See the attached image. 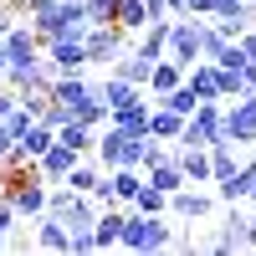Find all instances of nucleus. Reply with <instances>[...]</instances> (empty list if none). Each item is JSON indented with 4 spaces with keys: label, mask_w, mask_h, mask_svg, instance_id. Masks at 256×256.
<instances>
[{
    "label": "nucleus",
    "mask_w": 256,
    "mask_h": 256,
    "mask_svg": "<svg viewBox=\"0 0 256 256\" xmlns=\"http://www.w3.org/2000/svg\"><path fill=\"white\" fill-rule=\"evenodd\" d=\"M169 236H174L169 216H144V210H134V205L123 210V230H118L123 251H164Z\"/></svg>",
    "instance_id": "nucleus-1"
},
{
    "label": "nucleus",
    "mask_w": 256,
    "mask_h": 256,
    "mask_svg": "<svg viewBox=\"0 0 256 256\" xmlns=\"http://www.w3.org/2000/svg\"><path fill=\"white\" fill-rule=\"evenodd\" d=\"M144 144H148V134H123V128L102 123L92 159H98L102 169H118V164H134V169H138V164H144Z\"/></svg>",
    "instance_id": "nucleus-2"
},
{
    "label": "nucleus",
    "mask_w": 256,
    "mask_h": 256,
    "mask_svg": "<svg viewBox=\"0 0 256 256\" xmlns=\"http://www.w3.org/2000/svg\"><path fill=\"white\" fill-rule=\"evenodd\" d=\"M220 134H226V144H236V148L256 144V92H241V98L220 102Z\"/></svg>",
    "instance_id": "nucleus-3"
},
{
    "label": "nucleus",
    "mask_w": 256,
    "mask_h": 256,
    "mask_svg": "<svg viewBox=\"0 0 256 256\" xmlns=\"http://www.w3.org/2000/svg\"><path fill=\"white\" fill-rule=\"evenodd\" d=\"M226 134H220V98H205V102H195V113L184 118V134H180V144H190V148H210V144H220ZM174 144V148H180Z\"/></svg>",
    "instance_id": "nucleus-4"
},
{
    "label": "nucleus",
    "mask_w": 256,
    "mask_h": 256,
    "mask_svg": "<svg viewBox=\"0 0 256 256\" xmlns=\"http://www.w3.org/2000/svg\"><path fill=\"white\" fill-rule=\"evenodd\" d=\"M82 52H88V67H113V56L128 52V31L113 26V20L88 26V36H82Z\"/></svg>",
    "instance_id": "nucleus-5"
},
{
    "label": "nucleus",
    "mask_w": 256,
    "mask_h": 256,
    "mask_svg": "<svg viewBox=\"0 0 256 256\" xmlns=\"http://www.w3.org/2000/svg\"><path fill=\"white\" fill-rule=\"evenodd\" d=\"M210 210H216V195H210V190H200V184H180L174 195H169L164 216H174V220H184V226H195V220H210Z\"/></svg>",
    "instance_id": "nucleus-6"
},
{
    "label": "nucleus",
    "mask_w": 256,
    "mask_h": 256,
    "mask_svg": "<svg viewBox=\"0 0 256 256\" xmlns=\"http://www.w3.org/2000/svg\"><path fill=\"white\" fill-rule=\"evenodd\" d=\"M41 52H46V67L52 77H67V72H88V52H82V41L72 36H52V41H41Z\"/></svg>",
    "instance_id": "nucleus-7"
},
{
    "label": "nucleus",
    "mask_w": 256,
    "mask_h": 256,
    "mask_svg": "<svg viewBox=\"0 0 256 256\" xmlns=\"http://www.w3.org/2000/svg\"><path fill=\"white\" fill-rule=\"evenodd\" d=\"M77 159H82L77 148H67V144H56V138H52V144L36 154V174L46 180V184H62V180H67V169H72Z\"/></svg>",
    "instance_id": "nucleus-8"
},
{
    "label": "nucleus",
    "mask_w": 256,
    "mask_h": 256,
    "mask_svg": "<svg viewBox=\"0 0 256 256\" xmlns=\"http://www.w3.org/2000/svg\"><path fill=\"white\" fill-rule=\"evenodd\" d=\"M184 82H190V92H195L200 102H205V98H220V72H216V62H205V56L184 67ZM220 102H226V98H220Z\"/></svg>",
    "instance_id": "nucleus-9"
},
{
    "label": "nucleus",
    "mask_w": 256,
    "mask_h": 256,
    "mask_svg": "<svg viewBox=\"0 0 256 256\" xmlns=\"http://www.w3.org/2000/svg\"><path fill=\"white\" fill-rule=\"evenodd\" d=\"M148 134H154L159 144L174 148V144H180V134H184V118H180L174 108H164V102H148Z\"/></svg>",
    "instance_id": "nucleus-10"
},
{
    "label": "nucleus",
    "mask_w": 256,
    "mask_h": 256,
    "mask_svg": "<svg viewBox=\"0 0 256 256\" xmlns=\"http://www.w3.org/2000/svg\"><path fill=\"white\" fill-rule=\"evenodd\" d=\"M0 41H6V56H10V62H31V56H41V36L26 26V20H16V26L0 36Z\"/></svg>",
    "instance_id": "nucleus-11"
},
{
    "label": "nucleus",
    "mask_w": 256,
    "mask_h": 256,
    "mask_svg": "<svg viewBox=\"0 0 256 256\" xmlns=\"http://www.w3.org/2000/svg\"><path fill=\"white\" fill-rule=\"evenodd\" d=\"M108 72L123 77V82H134V88H148V72H154V62H148L144 52H118Z\"/></svg>",
    "instance_id": "nucleus-12"
},
{
    "label": "nucleus",
    "mask_w": 256,
    "mask_h": 256,
    "mask_svg": "<svg viewBox=\"0 0 256 256\" xmlns=\"http://www.w3.org/2000/svg\"><path fill=\"white\" fill-rule=\"evenodd\" d=\"M144 180L154 184V190H164V195H174L180 184H190V180H184V169H180V159H174V148H169V159L148 164V169H144Z\"/></svg>",
    "instance_id": "nucleus-13"
},
{
    "label": "nucleus",
    "mask_w": 256,
    "mask_h": 256,
    "mask_svg": "<svg viewBox=\"0 0 256 256\" xmlns=\"http://www.w3.org/2000/svg\"><path fill=\"white\" fill-rule=\"evenodd\" d=\"M31 226H36L31 236H36V246H41V251H67V246H72V236H67V226H62L56 216H46V210H41V216H36Z\"/></svg>",
    "instance_id": "nucleus-14"
},
{
    "label": "nucleus",
    "mask_w": 256,
    "mask_h": 256,
    "mask_svg": "<svg viewBox=\"0 0 256 256\" xmlns=\"http://www.w3.org/2000/svg\"><path fill=\"white\" fill-rule=\"evenodd\" d=\"M118 230H123V205H102L98 220H92V241H98V251H113V246H118Z\"/></svg>",
    "instance_id": "nucleus-15"
},
{
    "label": "nucleus",
    "mask_w": 256,
    "mask_h": 256,
    "mask_svg": "<svg viewBox=\"0 0 256 256\" xmlns=\"http://www.w3.org/2000/svg\"><path fill=\"white\" fill-rule=\"evenodd\" d=\"M134 52H144L148 62H159L164 52H169V16H154V20H148V26L138 31V46Z\"/></svg>",
    "instance_id": "nucleus-16"
},
{
    "label": "nucleus",
    "mask_w": 256,
    "mask_h": 256,
    "mask_svg": "<svg viewBox=\"0 0 256 256\" xmlns=\"http://www.w3.org/2000/svg\"><path fill=\"white\" fill-rule=\"evenodd\" d=\"M184 82V62H174V56H159L154 62V72H148V98H159V92H169V88H180Z\"/></svg>",
    "instance_id": "nucleus-17"
},
{
    "label": "nucleus",
    "mask_w": 256,
    "mask_h": 256,
    "mask_svg": "<svg viewBox=\"0 0 256 256\" xmlns=\"http://www.w3.org/2000/svg\"><path fill=\"white\" fill-rule=\"evenodd\" d=\"M98 92H102V102H108V113H113V108H128V102H138V98H148L144 88H134V82H123V77H113V72L98 82Z\"/></svg>",
    "instance_id": "nucleus-18"
},
{
    "label": "nucleus",
    "mask_w": 256,
    "mask_h": 256,
    "mask_svg": "<svg viewBox=\"0 0 256 256\" xmlns=\"http://www.w3.org/2000/svg\"><path fill=\"white\" fill-rule=\"evenodd\" d=\"M148 20H154V16H148L144 0H113V26H123L128 36H138Z\"/></svg>",
    "instance_id": "nucleus-19"
},
{
    "label": "nucleus",
    "mask_w": 256,
    "mask_h": 256,
    "mask_svg": "<svg viewBox=\"0 0 256 256\" xmlns=\"http://www.w3.org/2000/svg\"><path fill=\"white\" fill-rule=\"evenodd\" d=\"M102 180V164L92 159V154H82L72 169H67V180H62V184H67V190H77V195H92V184Z\"/></svg>",
    "instance_id": "nucleus-20"
},
{
    "label": "nucleus",
    "mask_w": 256,
    "mask_h": 256,
    "mask_svg": "<svg viewBox=\"0 0 256 256\" xmlns=\"http://www.w3.org/2000/svg\"><path fill=\"white\" fill-rule=\"evenodd\" d=\"M108 123H113V128H123V134H148V98L128 102V108H113V113H108Z\"/></svg>",
    "instance_id": "nucleus-21"
},
{
    "label": "nucleus",
    "mask_w": 256,
    "mask_h": 256,
    "mask_svg": "<svg viewBox=\"0 0 256 256\" xmlns=\"http://www.w3.org/2000/svg\"><path fill=\"white\" fill-rule=\"evenodd\" d=\"M56 144H67V148H77V154H92L98 148V128H88V123H77V118H67L56 128Z\"/></svg>",
    "instance_id": "nucleus-22"
},
{
    "label": "nucleus",
    "mask_w": 256,
    "mask_h": 256,
    "mask_svg": "<svg viewBox=\"0 0 256 256\" xmlns=\"http://www.w3.org/2000/svg\"><path fill=\"white\" fill-rule=\"evenodd\" d=\"M236 169H241V148L236 144H210V184H216V180H226V174H236Z\"/></svg>",
    "instance_id": "nucleus-23"
},
{
    "label": "nucleus",
    "mask_w": 256,
    "mask_h": 256,
    "mask_svg": "<svg viewBox=\"0 0 256 256\" xmlns=\"http://www.w3.org/2000/svg\"><path fill=\"white\" fill-rule=\"evenodd\" d=\"M251 169L241 164L236 174H226V180H216V200H226V205H246V190H251Z\"/></svg>",
    "instance_id": "nucleus-24"
},
{
    "label": "nucleus",
    "mask_w": 256,
    "mask_h": 256,
    "mask_svg": "<svg viewBox=\"0 0 256 256\" xmlns=\"http://www.w3.org/2000/svg\"><path fill=\"white\" fill-rule=\"evenodd\" d=\"M72 118L88 123V128H102V123H108V102H102V92L92 88V98H82L77 108H72Z\"/></svg>",
    "instance_id": "nucleus-25"
},
{
    "label": "nucleus",
    "mask_w": 256,
    "mask_h": 256,
    "mask_svg": "<svg viewBox=\"0 0 256 256\" xmlns=\"http://www.w3.org/2000/svg\"><path fill=\"white\" fill-rule=\"evenodd\" d=\"M128 205H134V210H144V216H164V205H169V195H164V190H154V184H138V195L134 200H128Z\"/></svg>",
    "instance_id": "nucleus-26"
},
{
    "label": "nucleus",
    "mask_w": 256,
    "mask_h": 256,
    "mask_svg": "<svg viewBox=\"0 0 256 256\" xmlns=\"http://www.w3.org/2000/svg\"><path fill=\"white\" fill-rule=\"evenodd\" d=\"M36 118H41V123H46V128H62V123H67V118H72V108H62V102H56V98L46 92V102H41V113H36Z\"/></svg>",
    "instance_id": "nucleus-27"
},
{
    "label": "nucleus",
    "mask_w": 256,
    "mask_h": 256,
    "mask_svg": "<svg viewBox=\"0 0 256 256\" xmlns=\"http://www.w3.org/2000/svg\"><path fill=\"white\" fill-rule=\"evenodd\" d=\"M216 67H230V72H246V52H241V41H226L220 56H216Z\"/></svg>",
    "instance_id": "nucleus-28"
},
{
    "label": "nucleus",
    "mask_w": 256,
    "mask_h": 256,
    "mask_svg": "<svg viewBox=\"0 0 256 256\" xmlns=\"http://www.w3.org/2000/svg\"><path fill=\"white\" fill-rule=\"evenodd\" d=\"M220 72V98H241L246 92V72H230V67H216Z\"/></svg>",
    "instance_id": "nucleus-29"
},
{
    "label": "nucleus",
    "mask_w": 256,
    "mask_h": 256,
    "mask_svg": "<svg viewBox=\"0 0 256 256\" xmlns=\"http://www.w3.org/2000/svg\"><path fill=\"white\" fill-rule=\"evenodd\" d=\"M82 10H88L92 26H102V20H113V0H82Z\"/></svg>",
    "instance_id": "nucleus-30"
},
{
    "label": "nucleus",
    "mask_w": 256,
    "mask_h": 256,
    "mask_svg": "<svg viewBox=\"0 0 256 256\" xmlns=\"http://www.w3.org/2000/svg\"><path fill=\"white\" fill-rule=\"evenodd\" d=\"M16 226H20V216H16V205H10L6 195H0V236H10Z\"/></svg>",
    "instance_id": "nucleus-31"
},
{
    "label": "nucleus",
    "mask_w": 256,
    "mask_h": 256,
    "mask_svg": "<svg viewBox=\"0 0 256 256\" xmlns=\"http://www.w3.org/2000/svg\"><path fill=\"white\" fill-rule=\"evenodd\" d=\"M236 41H241V52H246V67H256V26H246Z\"/></svg>",
    "instance_id": "nucleus-32"
},
{
    "label": "nucleus",
    "mask_w": 256,
    "mask_h": 256,
    "mask_svg": "<svg viewBox=\"0 0 256 256\" xmlns=\"http://www.w3.org/2000/svg\"><path fill=\"white\" fill-rule=\"evenodd\" d=\"M241 241H246V251H256V205L246 210V226H241Z\"/></svg>",
    "instance_id": "nucleus-33"
},
{
    "label": "nucleus",
    "mask_w": 256,
    "mask_h": 256,
    "mask_svg": "<svg viewBox=\"0 0 256 256\" xmlns=\"http://www.w3.org/2000/svg\"><path fill=\"white\" fill-rule=\"evenodd\" d=\"M10 144H16V134L6 128V118H0V164H6V154H10Z\"/></svg>",
    "instance_id": "nucleus-34"
},
{
    "label": "nucleus",
    "mask_w": 256,
    "mask_h": 256,
    "mask_svg": "<svg viewBox=\"0 0 256 256\" xmlns=\"http://www.w3.org/2000/svg\"><path fill=\"white\" fill-rule=\"evenodd\" d=\"M10 26H16V10H10V6H6V0H0V36H6V31H10Z\"/></svg>",
    "instance_id": "nucleus-35"
},
{
    "label": "nucleus",
    "mask_w": 256,
    "mask_h": 256,
    "mask_svg": "<svg viewBox=\"0 0 256 256\" xmlns=\"http://www.w3.org/2000/svg\"><path fill=\"white\" fill-rule=\"evenodd\" d=\"M10 108H16V92H10V88H6V82H0V118H6V113H10Z\"/></svg>",
    "instance_id": "nucleus-36"
},
{
    "label": "nucleus",
    "mask_w": 256,
    "mask_h": 256,
    "mask_svg": "<svg viewBox=\"0 0 256 256\" xmlns=\"http://www.w3.org/2000/svg\"><path fill=\"white\" fill-rule=\"evenodd\" d=\"M6 67H10V56H6V41H0V77H6Z\"/></svg>",
    "instance_id": "nucleus-37"
},
{
    "label": "nucleus",
    "mask_w": 256,
    "mask_h": 256,
    "mask_svg": "<svg viewBox=\"0 0 256 256\" xmlns=\"http://www.w3.org/2000/svg\"><path fill=\"white\" fill-rule=\"evenodd\" d=\"M6 6H10V10H16V16H20V10H26V6H31V0H6Z\"/></svg>",
    "instance_id": "nucleus-38"
},
{
    "label": "nucleus",
    "mask_w": 256,
    "mask_h": 256,
    "mask_svg": "<svg viewBox=\"0 0 256 256\" xmlns=\"http://www.w3.org/2000/svg\"><path fill=\"white\" fill-rule=\"evenodd\" d=\"M0 251H10V246H6V236H0Z\"/></svg>",
    "instance_id": "nucleus-39"
},
{
    "label": "nucleus",
    "mask_w": 256,
    "mask_h": 256,
    "mask_svg": "<svg viewBox=\"0 0 256 256\" xmlns=\"http://www.w3.org/2000/svg\"><path fill=\"white\" fill-rule=\"evenodd\" d=\"M251 6H256V0H251Z\"/></svg>",
    "instance_id": "nucleus-40"
}]
</instances>
